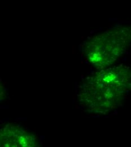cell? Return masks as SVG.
Instances as JSON below:
<instances>
[{
  "instance_id": "6da1fadb",
  "label": "cell",
  "mask_w": 131,
  "mask_h": 147,
  "mask_svg": "<svg viewBox=\"0 0 131 147\" xmlns=\"http://www.w3.org/2000/svg\"><path fill=\"white\" fill-rule=\"evenodd\" d=\"M0 147H41L37 137L23 129L6 127L1 131Z\"/></svg>"
}]
</instances>
